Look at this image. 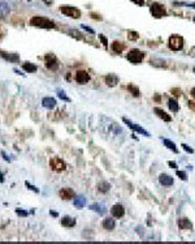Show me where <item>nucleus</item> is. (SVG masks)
<instances>
[{
  "instance_id": "18",
  "label": "nucleus",
  "mask_w": 195,
  "mask_h": 244,
  "mask_svg": "<svg viewBox=\"0 0 195 244\" xmlns=\"http://www.w3.org/2000/svg\"><path fill=\"white\" fill-rule=\"evenodd\" d=\"M124 48H125V45H124L122 42H119V41H114L112 43V50L114 52H117V54H120V52L124 51Z\"/></svg>"
},
{
  "instance_id": "28",
  "label": "nucleus",
  "mask_w": 195,
  "mask_h": 244,
  "mask_svg": "<svg viewBox=\"0 0 195 244\" xmlns=\"http://www.w3.org/2000/svg\"><path fill=\"white\" fill-rule=\"evenodd\" d=\"M69 34L72 36L73 38H76V39H78V41H81V39H83V37H82V34L79 33V31H77V30H74V29H72L69 31Z\"/></svg>"
},
{
  "instance_id": "6",
  "label": "nucleus",
  "mask_w": 195,
  "mask_h": 244,
  "mask_svg": "<svg viewBox=\"0 0 195 244\" xmlns=\"http://www.w3.org/2000/svg\"><path fill=\"white\" fill-rule=\"evenodd\" d=\"M44 60H46V67L51 71H56L59 68V60L54 54H47L44 56Z\"/></svg>"
},
{
  "instance_id": "19",
  "label": "nucleus",
  "mask_w": 195,
  "mask_h": 244,
  "mask_svg": "<svg viewBox=\"0 0 195 244\" xmlns=\"http://www.w3.org/2000/svg\"><path fill=\"white\" fill-rule=\"evenodd\" d=\"M178 227L182 229V230L183 229H191L192 225L187 218H181V219H178Z\"/></svg>"
},
{
  "instance_id": "10",
  "label": "nucleus",
  "mask_w": 195,
  "mask_h": 244,
  "mask_svg": "<svg viewBox=\"0 0 195 244\" xmlns=\"http://www.w3.org/2000/svg\"><path fill=\"white\" fill-rule=\"evenodd\" d=\"M76 81L78 84H87L90 81V75H88L86 71H78L76 75Z\"/></svg>"
},
{
  "instance_id": "7",
  "label": "nucleus",
  "mask_w": 195,
  "mask_h": 244,
  "mask_svg": "<svg viewBox=\"0 0 195 244\" xmlns=\"http://www.w3.org/2000/svg\"><path fill=\"white\" fill-rule=\"evenodd\" d=\"M50 166H51V169L54 170V171L60 172V171H64L65 170L66 164H65V162L63 159H60V158H57V157H55V158H52L50 161Z\"/></svg>"
},
{
  "instance_id": "40",
  "label": "nucleus",
  "mask_w": 195,
  "mask_h": 244,
  "mask_svg": "<svg viewBox=\"0 0 195 244\" xmlns=\"http://www.w3.org/2000/svg\"><path fill=\"white\" fill-rule=\"evenodd\" d=\"M168 164H169L171 167H173V169H177V163H174V162H172V161L168 162Z\"/></svg>"
},
{
  "instance_id": "2",
  "label": "nucleus",
  "mask_w": 195,
  "mask_h": 244,
  "mask_svg": "<svg viewBox=\"0 0 195 244\" xmlns=\"http://www.w3.org/2000/svg\"><path fill=\"white\" fill-rule=\"evenodd\" d=\"M60 12L68 16V17H72V19H79L81 17V11L78 9L76 7H70V5H61L60 7Z\"/></svg>"
},
{
  "instance_id": "41",
  "label": "nucleus",
  "mask_w": 195,
  "mask_h": 244,
  "mask_svg": "<svg viewBox=\"0 0 195 244\" xmlns=\"http://www.w3.org/2000/svg\"><path fill=\"white\" fill-rule=\"evenodd\" d=\"M90 16L92 17V19H96V20H100V16H97V14H95V13H91Z\"/></svg>"
},
{
  "instance_id": "20",
  "label": "nucleus",
  "mask_w": 195,
  "mask_h": 244,
  "mask_svg": "<svg viewBox=\"0 0 195 244\" xmlns=\"http://www.w3.org/2000/svg\"><path fill=\"white\" fill-rule=\"evenodd\" d=\"M61 225L65 226V227H73L76 225V219L70 218V217H64V218L61 219Z\"/></svg>"
},
{
  "instance_id": "33",
  "label": "nucleus",
  "mask_w": 195,
  "mask_h": 244,
  "mask_svg": "<svg viewBox=\"0 0 195 244\" xmlns=\"http://www.w3.org/2000/svg\"><path fill=\"white\" fill-rule=\"evenodd\" d=\"M25 184H26V187H28L29 189H31L33 192H35V193H38V192H39V189H38V188H35V187H34V186H31V184H29V181H26Z\"/></svg>"
},
{
  "instance_id": "48",
  "label": "nucleus",
  "mask_w": 195,
  "mask_h": 244,
  "mask_svg": "<svg viewBox=\"0 0 195 244\" xmlns=\"http://www.w3.org/2000/svg\"><path fill=\"white\" fill-rule=\"evenodd\" d=\"M194 73H195V68H194Z\"/></svg>"
},
{
  "instance_id": "27",
  "label": "nucleus",
  "mask_w": 195,
  "mask_h": 244,
  "mask_svg": "<svg viewBox=\"0 0 195 244\" xmlns=\"http://www.w3.org/2000/svg\"><path fill=\"white\" fill-rule=\"evenodd\" d=\"M109 188H111V186L108 184V183H100V184L97 186V189H99V192H103V193L108 192Z\"/></svg>"
},
{
  "instance_id": "25",
  "label": "nucleus",
  "mask_w": 195,
  "mask_h": 244,
  "mask_svg": "<svg viewBox=\"0 0 195 244\" xmlns=\"http://www.w3.org/2000/svg\"><path fill=\"white\" fill-rule=\"evenodd\" d=\"M128 90L133 94V95H134V97H139V95H140V92H139V89L137 88V86L135 85H131V84H129L128 85Z\"/></svg>"
},
{
  "instance_id": "34",
  "label": "nucleus",
  "mask_w": 195,
  "mask_h": 244,
  "mask_svg": "<svg viewBox=\"0 0 195 244\" xmlns=\"http://www.w3.org/2000/svg\"><path fill=\"white\" fill-rule=\"evenodd\" d=\"M177 176H178L180 179H182V180H186V179H187V176H186V174H185L183 171H177Z\"/></svg>"
},
{
  "instance_id": "29",
  "label": "nucleus",
  "mask_w": 195,
  "mask_h": 244,
  "mask_svg": "<svg viewBox=\"0 0 195 244\" xmlns=\"http://www.w3.org/2000/svg\"><path fill=\"white\" fill-rule=\"evenodd\" d=\"M128 38H129L130 41H131V39H133V41L138 39V33H137V31H133V30L129 31V33H128Z\"/></svg>"
},
{
  "instance_id": "50",
  "label": "nucleus",
  "mask_w": 195,
  "mask_h": 244,
  "mask_svg": "<svg viewBox=\"0 0 195 244\" xmlns=\"http://www.w3.org/2000/svg\"><path fill=\"white\" fill-rule=\"evenodd\" d=\"M194 51H195V48H194Z\"/></svg>"
},
{
  "instance_id": "42",
  "label": "nucleus",
  "mask_w": 195,
  "mask_h": 244,
  "mask_svg": "<svg viewBox=\"0 0 195 244\" xmlns=\"http://www.w3.org/2000/svg\"><path fill=\"white\" fill-rule=\"evenodd\" d=\"M172 93H176V95H177V97H178V95H181V94H180L181 92H180L178 89H173V90H172Z\"/></svg>"
},
{
  "instance_id": "46",
  "label": "nucleus",
  "mask_w": 195,
  "mask_h": 244,
  "mask_svg": "<svg viewBox=\"0 0 195 244\" xmlns=\"http://www.w3.org/2000/svg\"><path fill=\"white\" fill-rule=\"evenodd\" d=\"M14 72H16L17 75H21V76H24V73H21V72L18 71V69H14Z\"/></svg>"
},
{
  "instance_id": "15",
  "label": "nucleus",
  "mask_w": 195,
  "mask_h": 244,
  "mask_svg": "<svg viewBox=\"0 0 195 244\" xmlns=\"http://www.w3.org/2000/svg\"><path fill=\"white\" fill-rule=\"evenodd\" d=\"M105 84H107L108 86H116L119 84V77L116 75H108V76H105Z\"/></svg>"
},
{
  "instance_id": "12",
  "label": "nucleus",
  "mask_w": 195,
  "mask_h": 244,
  "mask_svg": "<svg viewBox=\"0 0 195 244\" xmlns=\"http://www.w3.org/2000/svg\"><path fill=\"white\" fill-rule=\"evenodd\" d=\"M60 197L63 198V200H70V198H73L74 197L73 189H70V188H63V189L60 191Z\"/></svg>"
},
{
  "instance_id": "43",
  "label": "nucleus",
  "mask_w": 195,
  "mask_h": 244,
  "mask_svg": "<svg viewBox=\"0 0 195 244\" xmlns=\"http://www.w3.org/2000/svg\"><path fill=\"white\" fill-rule=\"evenodd\" d=\"M2 155H3V158H4L5 161H8V162H9V158H8V157H7V154H5L4 152H2Z\"/></svg>"
},
{
  "instance_id": "14",
  "label": "nucleus",
  "mask_w": 195,
  "mask_h": 244,
  "mask_svg": "<svg viewBox=\"0 0 195 244\" xmlns=\"http://www.w3.org/2000/svg\"><path fill=\"white\" fill-rule=\"evenodd\" d=\"M154 111H155V114H156L159 118H160V119H163L164 121H172V116H169V115H168V114H166V112H165L164 110H161V108L156 107Z\"/></svg>"
},
{
  "instance_id": "22",
  "label": "nucleus",
  "mask_w": 195,
  "mask_h": 244,
  "mask_svg": "<svg viewBox=\"0 0 195 244\" xmlns=\"http://www.w3.org/2000/svg\"><path fill=\"white\" fill-rule=\"evenodd\" d=\"M74 206L78 208V209H82L83 206H86V198L85 197H76L74 201H73Z\"/></svg>"
},
{
  "instance_id": "47",
  "label": "nucleus",
  "mask_w": 195,
  "mask_h": 244,
  "mask_svg": "<svg viewBox=\"0 0 195 244\" xmlns=\"http://www.w3.org/2000/svg\"><path fill=\"white\" fill-rule=\"evenodd\" d=\"M191 95H192V97L195 98V88H194V89H191Z\"/></svg>"
},
{
  "instance_id": "26",
  "label": "nucleus",
  "mask_w": 195,
  "mask_h": 244,
  "mask_svg": "<svg viewBox=\"0 0 195 244\" xmlns=\"http://www.w3.org/2000/svg\"><path fill=\"white\" fill-rule=\"evenodd\" d=\"M168 106H169V108H171V111H173V112H177L178 111V103H177V101H174V99H169V102H168Z\"/></svg>"
},
{
  "instance_id": "16",
  "label": "nucleus",
  "mask_w": 195,
  "mask_h": 244,
  "mask_svg": "<svg viewBox=\"0 0 195 244\" xmlns=\"http://www.w3.org/2000/svg\"><path fill=\"white\" fill-rule=\"evenodd\" d=\"M42 104H43V107H46V108H54L56 106V101L51 97H47V98H43Z\"/></svg>"
},
{
  "instance_id": "31",
  "label": "nucleus",
  "mask_w": 195,
  "mask_h": 244,
  "mask_svg": "<svg viewBox=\"0 0 195 244\" xmlns=\"http://www.w3.org/2000/svg\"><path fill=\"white\" fill-rule=\"evenodd\" d=\"M99 39H100V42L103 43V46H104V47H108V41H107V38H105V36L100 34V36H99Z\"/></svg>"
},
{
  "instance_id": "1",
  "label": "nucleus",
  "mask_w": 195,
  "mask_h": 244,
  "mask_svg": "<svg viewBox=\"0 0 195 244\" xmlns=\"http://www.w3.org/2000/svg\"><path fill=\"white\" fill-rule=\"evenodd\" d=\"M30 25L37 26V28H42V29H54L55 28V22L54 21L47 19V17H42V16L31 17Z\"/></svg>"
},
{
  "instance_id": "11",
  "label": "nucleus",
  "mask_w": 195,
  "mask_h": 244,
  "mask_svg": "<svg viewBox=\"0 0 195 244\" xmlns=\"http://www.w3.org/2000/svg\"><path fill=\"white\" fill-rule=\"evenodd\" d=\"M112 215L114 217V218H122L124 217V214H125V209H124V206L122 205H114L113 208H112Z\"/></svg>"
},
{
  "instance_id": "8",
  "label": "nucleus",
  "mask_w": 195,
  "mask_h": 244,
  "mask_svg": "<svg viewBox=\"0 0 195 244\" xmlns=\"http://www.w3.org/2000/svg\"><path fill=\"white\" fill-rule=\"evenodd\" d=\"M124 120V123H125L130 129H133V130H135V132H138V133H140V135H145V136H147V137H150V133L147 132V130L145 129V128H142V127H139L138 124H134V123H131L130 120H128L126 118H124L122 119Z\"/></svg>"
},
{
  "instance_id": "44",
  "label": "nucleus",
  "mask_w": 195,
  "mask_h": 244,
  "mask_svg": "<svg viewBox=\"0 0 195 244\" xmlns=\"http://www.w3.org/2000/svg\"><path fill=\"white\" fill-rule=\"evenodd\" d=\"M43 2L46 3V4H48V5H51L52 3H54V0H43Z\"/></svg>"
},
{
  "instance_id": "45",
  "label": "nucleus",
  "mask_w": 195,
  "mask_h": 244,
  "mask_svg": "<svg viewBox=\"0 0 195 244\" xmlns=\"http://www.w3.org/2000/svg\"><path fill=\"white\" fill-rule=\"evenodd\" d=\"M0 183H4V176H3L2 172H0Z\"/></svg>"
},
{
  "instance_id": "17",
  "label": "nucleus",
  "mask_w": 195,
  "mask_h": 244,
  "mask_svg": "<svg viewBox=\"0 0 195 244\" xmlns=\"http://www.w3.org/2000/svg\"><path fill=\"white\" fill-rule=\"evenodd\" d=\"M9 13V5L5 2H0V19H4Z\"/></svg>"
},
{
  "instance_id": "13",
  "label": "nucleus",
  "mask_w": 195,
  "mask_h": 244,
  "mask_svg": "<svg viewBox=\"0 0 195 244\" xmlns=\"http://www.w3.org/2000/svg\"><path fill=\"white\" fill-rule=\"evenodd\" d=\"M159 181H160L161 186L169 187V186L173 184V178H171L169 175H165V174H161V175L159 176Z\"/></svg>"
},
{
  "instance_id": "24",
  "label": "nucleus",
  "mask_w": 195,
  "mask_h": 244,
  "mask_svg": "<svg viewBox=\"0 0 195 244\" xmlns=\"http://www.w3.org/2000/svg\"><path fill=\"white\" fill-rule=\"evenodd\" d=\"M163 142H164V145L168 147V149H171V150L174 152V153H178V149H177L176 145H174L171 140H168V138H163Z\"/></svg>"
},
{
  "instance_id": "4",
  "label": "nucleus",
  "mask_w": 195,
  "mask_h": 244,
  "mask_svg": "<svg viewBox=\"0 0 195 244\" xmlns=\"http://www.w3.org/2000/svg\"><path fill=\"white\" fill-rule=\"evenodd\" d=\"M143 58H145V54H143V52H140L139 50H137V48L130 50V52L126 55V59L129 60L130 63H133V64H140L142 60H143Z\"/></svg>"
},
{
  "instance_id": "5",
  "label": "nucleus",
  "mask_w": 195,
  "mask_h": 244,
  "mask_svg": "<svg viewBox=\"0 0 195 244\" xmlns=\"http://www.w3.org/2000/svg\"><path fill=\"white\" fill-rule=\"evenodd\" d=\"M150 12H151V14L154 17H156V19H161L163 16L166 14V9H165V7L161 5V4H159V3H154L151 5V8H150Z\"/></svg>"
},
{
  "instance_id": "9",
  "label": "nucleus",
  "mask_w": 195,
  "mask_h": 244,
  "mask_svg": "<svg viewBox=\"0 0 195 244\" xmlns=\"http://www.w3.org/2000/svg\"><path fill=\"white\" fill-rule=\"evenodd\" d=\"M0 56H2L3 59H5V60H8V62H11V63H16V62H18L20 60V55L16 54V52H5V51L0 50Z\"/></svg>"
},
{
  "instance_id": "21",
  "label": "nucleus",
  "mask_w": 195,
  "mask_h": 244,
  "mask_svg": "<svg viewBox=\"0 0 195 244\" xmlns=\"http://www.w3.org/2000/svg\"><path fill=\"white\" fill-rule=\"evenodd\" d=\"M22 68L25 69L26 72H29V73H34V72H37V69H38V67H37V65H34V64H31V63H29V62L24 63Z\"/></svg>"
},
{
  "instance_id": "3",
  "label": "nucleus",
  "mask_w": 195,
  "mask_h": 244,
  "mask_svg": "<svg viewBox=\"0 0 195 244\" xmlns=\"http://www.w3.org/2000/svg\"><path fill=\"white\" fill-rule=\"evenodd\" d=\"M168 45H169L171 50L180 51L183 47V38L181 36H177V34H174V36H171L169 37V41H168Z\"/></svg>"
},
{
  "instance_id": "30",
  "label": "nucleus",
  "mask_w": 195,
  "mask_h": 244,
  "mask_svg": "<svg viewBox=\"0 0 195 244\" xmlns=\"http://www.w3.org/2000/svg\"><path fill=\"white\" fill-rule=\"evenodd\" d=\"M90 209H91V210H95V212H97L99 214H102V213L104 212V210H102V209H100V205H96V204L91 205V206H90Z\"/></svg>"
},
{
  "instance_id": "35",
  "label": "nucleus",
  "mask_w": 195,
  "mask_h": 244,
  "mask_svg": "<svg viewBox=\"0 0 195 244\" xmlns=\"http://www.w3.org/2000/svg\"><path fill=\"white\" fill-rule=\"evenodd\" d=\"M16 214H18V215H21V217H26V215H28V212L21 210V209H16Z\"/></svg>"
},
{
  "instance_id": "32",
  "label": "nucleus",
  "mask_w": 195,
  "mask_h": 244,
  "mask_svg": "<svg viewBox=\"0 0 195 244\" xmlns=\"http://www.w3.org/2000/svg\"><path fill=\"white\" fill-rule=\"evenodd\" d=\"M57 95H59V97H60L61 99H64V101H69V98L66 97L65 93H64L63 90H59V92H57Z\"/></svg>"
},
{
  "instance_id": "37",
  "label": "nucleus",
  "mask_w": 195,
  "mask_h": 244,
  "mask_svg": "<svg viewBox=\"0 0 195 244\" xmlns=\"http://www.w3.org/2000/svg\"><path fill=\"white\" fill-rule=\"evenodd\" d=\"M182 147H183V150H186V152H187V153H194V150L191 149V147H189V145H182Z\"/></svg>"
},
{
  "instance_id": "38",
  "label": "nucleus",
  "mask_w": 195,
  "mask_h": 244,
  "mask_svg": "<svg viewBox=\"0 0 195 244\" xmlns=\"http://www.w3.org/2000/svg\"><path fill=\"white\" fill-rule=\"evenodd\" d=\"M82 29H85V30H87L90 34H94L95 31H94V29H91V28H88V26H86V25H82Z\"/></svg>"
},
{
  "instance_id": "36",
  "label": "nucleus",
  "mask_w": 195,
  "mask_h": 244,
  "mask_svg": "<svg viewBox=\"0 0 195 244\" xmlns=\"http://www.w3.org/2000/svg\"><path fill=\"white\" fill-rule=\"evenodd\" d=\"M133 3H135L137 5H139V7H142V5H145V0H131Z\"/></svg>"
},
{
  "instance_id": "49",
  "label": "nucleus",
  "mask_w": 195,
  "mask_h": 244,
  "mask_svg": "<svg viewBox=\"0 0 195 244\" xmlns=\"http://www.w3.org/2000/svg\"><path fill=\"white\" fill-rule=\"evenodd\" d=\"M194 22H195V17H194Z\"/></svg>"
},
{
  "instance_id": "23",
  "label": "nucleus",
  "mask_w": 195,
  "mask_h": 244,
  "mask_svg": "<svg viewBox=\"0 0 195 244\" xmlns=\"http://www.w3.org/2000/svg\"><path fill=\"white\" fill-rule=\"evenodd\" d=\"M103 227L105 229V230H113L114 229V221L112 219V218H105L104 221H103Z\"/></svg>"
},
{
  "instance_id": "39",
  "label": "nucleus",
  "mask_w": 195,
  "mask_h": 244,
  "mask_svg": "<svg viewBox=\"0 0 195 244\" xmlns=\"http://www.w3.org/2000/svg\"><path fill=\"white\" fill-rule=\"evenodd\" d=\"M189 106H190V108H191V110H194V111H195V102L190 101V102H189Z\"/></svg>"
}]
</instances>
